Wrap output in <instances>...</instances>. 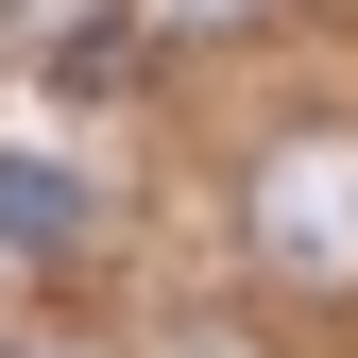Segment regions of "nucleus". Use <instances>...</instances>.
I'll return each mask as SVG.
<instances>
[{"instance_id":"f03ea898","label":"nucleus","mask_w":358,"mask_h":358,"mask_svg":"<svg viewBox=\"0 0 358 358\" xmlns=\"http://www.w3.org/2000/svg\"><path fill=\"white\" fill-rule=\"evenodd\" d=\"M137 52H154V0H0V69H34V85L120 103Z\"/></svg>"},{"instance_id":"f257e3e1","label":"nucleus","mask_w":358,"mask_h":358,"mask_svg":"<svg viewBox=\"0 0 358 358\" xmlns=\"http://www.w3.org/2000/svg\"><path fill=\"white\" fill-rule=\"evenodd\" d=\"M239 239L290 290H358V120H307L239 171Z\"/></svg>"},{"instance_id":"7ed1b4c3","label":"nucleus","mask_w":358,"mask_h":358,"mask_svg":"<svg viewBox=\"0 0 358 358\" xmlns=\"http://www.w3.org/2000/svg\"><path fill=\"white\" fill-rule=\"evenodd\" d=\"M0 239H17V256H69L85 239V188H69L52 154H0Z\"/></svg>"},{"instance_id":"20e7f679","label":"nucleus","mask_w":358,"mask_h":358,"mask_svg":"<svg viewBox=\"0 0 358 358\" xmlns=\"http://www.w3.org/2000/svg\"><path fill=\"white\" fill-rule=\"evenodd\" d=\"M188 17H239V0H188Z\"/></svg>"}]
</instances>
